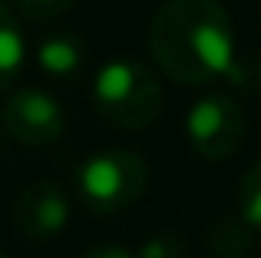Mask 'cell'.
Instances as JSON below:
<instances>
[{
    "label": "cell",
    "mask_w": 261,
    "mask_h": 258,
    "mask_svg": "<svg viewBox=\"0 0 261 258\" xmlns=\"http://www.w3.org/2000/svg\"><path fill=\"white\" fill-rule=\"evenodd\" d=\"M149 53L162 76L182 86L242 80L238 37L218 0H166L149 23Z\"/></svg>",
    "instance_id": "cell-1"
},
{
    "label": "cell",
    "mask_w": 261,
    "mask_h": 258,
    "mask_svg": "<svg viewBox=\"0 0 261 258\" xmlns=\"http://www.w3.org/2000/svg\"><path fill=\"white\" fill-rule=\"evenodd\" d=\"M93 106L113 126L146 129L162 116V86L139 60L113 57L93 76Z\"/></svg>",
    "instance_id": "cell-2"
},
{
    "label": "cell",
    "mask_w": 261,
    "mask_h": 258,
    "mask_svg": "<svg viewBox=\"0 0 261 258\" xmlns=\"http://www.w3.org/2000/svg\"><path fill=\"white\" fill-rule=\"evenodd\" d=\"M149 182V166L133 149L89 152L76 169V199L96 215L126 212L139 202Z\"/></svg>",
    "instance_id": "cell-3"
},
{
    "label": "cell",
    "mask_w": 261,
    "mask_h": 258,
    "mask_svg": "<svg viewBox=\"0 0 261 258\" xmlns=\"http://www.w3.org/2000/svg\"><path fill=\"white\" fill-rule=\"evenodd\" d=\"M185 136H189L192 149L208 162H222L242 149L245 136H248V119L245 110L231 96L222 93H208V96L195 99L185 113Z\"/></svg>",
    "instance_id": "cell-4"
},
{
    "label": "cell",
    "mask_w": 261,
    "mask_h": 258,
    "mask_svg": "<svg viewBox=\"0 0 261 258\" xmlns=\"http://www.w3.org/2000/svg\"><path fill=\"white\" fill-rule=\"evenodd\" d=\"M0 126L10 139L23 142L30 149H43L63 136L66 129V113L53 93L40 86H20L10 93L0 110Z\"/></svg>",
    "instance_id": "cell-5"
},
{
    "label": "cell",
    "mask_w": 261,
    "mask_h": 258,
    "mask_svg": "<svg viewBox=\"0 0 261 258\" xmlns=\"http://www.w3.org/2000/svg\"><path fill=\"white\" fill-rule=\"evenodd\" d=\"M70 215H73V202L57 179L30 182L17 195V205H13V222H17L20 235H27L30 242L57 239L70 225Z\"/></svg>",
    "instance_id": "cell-6"
},
{
    "label": "cell",
    "mask_w": 261,
    "mask_h": 258,
    "mask_svg": "<svg viewBox=\"0 0 261 258\" xmlns=\"http://www.w3.org/2000/svg\"><path fill=\"white\" fill-rule=\"evenodd\" d=\"M37 66L53 80H76L86 66V43L70 30L46 33L37 43Z\"/></svg>",
    "instance_id": "cell-7"
},
{
    "label": "cell",
    "mask_w": 261,
    "mask_h": 258,
    "mask_svg": "<svg viewBox=\"0 0 261 258\" xmlns=\"http://www.w3.org/2000/svg\"><path fill=\"white\" fill-rule=\"evenodd\" d=\"M27 60V37L20 30V20L10 7L0 4V93L17 80Z\"/></svg>",
    "instance_id": "cell-8"
},
{
    "label": "cell",
    "mask_w": 261,
    "mask_h": 258,
    "mask_svg": "<svg viewBox=\"0 0 261 258\" xmlns=\"http://www.w3.org/2000/svg\"><path fill=\"white\" fill-rule=\"evenodd\" d=\"M255 235L258 232H251L242 219H222L212 228L208 245H212V252L222 255V258H245L255 248Z\"/></svg>",
    "instance_id": "cell-9"
},
{
    "label": "cell",
    "mask_w": 261,
    "mask_h": 258,
    "mask_svg": "<svg viewBox=\"0 0 261 258\" xmlns=\"http://www.w3.org/2000/svg\"><path fill=\"white\" fill-rule=\"evenodd\" d=\"M238 219L251 232H261V159L245 172L242 186H238Z\"/></svg>",
    "instance_id": "cell-10"
},
{
    "label": "cell",
    "mask_w": 261,
    "mask_h": 258,
    "mask_svg": "<svg viewBox=\"0 0 261 258\" xmlns=\"http://www.w3.org/2000/svg\"><path fill=\"white\" fill-rule=\"evenodd\" d=\"M76 0H13L17 13L30 23H50V20H60Z\"/></svg>",
    "instance_id": "cell-11"
},
{
    "label": "cell",
    "mask_w": 261,
    "mask_h": 258,
    "mask_svg": "<svg viewBox=\"0 0 261 258\" xmlns=\"http://www.w3.org/2000/svg\"><path fill=\"white\" fill-rule=\"evenodd\" d=\"M185 255V245L175 239V235H152L146 239L139 248H136V258H182Z\"/></svg>",
    "instance_id": "cell-12"
},
{
    "label": "cell",
    "mask_w": 261,
    "mask_h": 258,
    "mask_svg": "<svg viewBox=\"0 0 261 258\" xmlns=\"http://www.w3.org/2000/svg\"><path fill=\"white\" fill-rule=\"evenodd\" d=\"M80 258H136V252H129L122 245H96L89 252H83Z\"/></svg>",
    "instance_id": "cell-13"
},
{
    "label": "cell",
    "mask_w": 261,
    "mask_h": 258,
    "mask_svg": "<svg viewBox=\"0 0 261 258\" xmlns=\"http://www.w3.org/2000/svg\"><path fill=\"white\" fill-rule=\"evenodd\" d=\"M0 258H7V255H4V252H0Z\"/></svg>",
    "instance_id": "cell-14"
},
{
    "label": "cell",
    "mask_w": 261,
    "mask_h": 258,
    "mask_svg": "<svg viewBox=\"0 0 261 258\" xmlns=\"http://www.w3.org/2000/svg\"><path fill=\"white\" fill-rule=\"evenodd\" d=\"M0 133H4V129H0Z\"/></svg>",
    "instance_id": "cell-15"
}]
</instances>
